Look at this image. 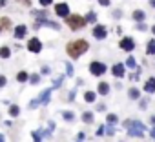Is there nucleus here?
I'll return each instance as SVG.
<instances>
[{
  "instance_id": "nucleus-31",
  "label": "nucleus",
  "mask_w": 155,
  "mask_h": 142,
  "mask_svg": "<svg viewBox=\"0 0 155 142\" xmlns=\"http://www.w3.org/2000/svg\"><path fill=\"white\" fill-rule=\"evenodd\" d=\"M6 84H8V79H6L4 75H0V88H4Z\"/></svg>"
},
{
  "instance_id": "nucleus-13",
  "label": "nucleus",
  "mask_w": 155,
  "mask_h": 142,
  "mask_svg": "<svg viewBox=\"0 0 155 142\" xmlns=\"http://www.w3.org/2000/svg\"><path fill=\"white\" fill-rule=\"evenodd\" d=\"M97 91H99L101 95H108V93H110V84H108V82H101L99 88H97Z\"/></svg>"
},
{
  "instance_id": "nucleus-35",
  "label": "nucleus",
  "mask_w": 155,
  "mask_h": 142,
  "mask_svg": "<svg viewBox=\"0 0 155 142\" xmlns=\"http://www.w3.org/2000/svg\"><path fill=\"white\" fill-rule=\"evenodd\" d=\"M120 15H122V11H120V9H117V11H113V17H115V18H120Z\"/></svg>"
},
{
  "instance_id": "nucleus-27",
  "label": "nucleus",
  "mask_w": 155,
  "mask_h": 142,
  "mask_svg": "<svg viewBox=\"0 0 155 142\" xmlns=\"http://www.w3.org/2000/svg\"><path fill=\"white\" fill-rule=\"evenodd\" d=\"M31 137H33V142H42L40 131H31Z\"/></svg>"
},
{
  "instance_id": "nucleus-10",
  "label": "nucleus",
  "mask_w": 155,
  "mask_h": 142,
  "mask_svg": "<svg viewBox=\"0 0 155 142\" xmlns=\"http://www.w3.org/2000/svg\"><path fill=\"white\" fill-rule=\"evenodd\" d=\"M26 33H28V27H26L24 24H20V26H17V27H15V38H17V40L24 38V37H26Z\"/></svg>"
},
{
  "instance_id": "nucleus-43",
  "label": "nucleus",
  "mask_w": 155,
  "mask_h": 142,
  "mask_svg": "<svg viewBox=\"0 0 155 142\" xmlns=\"http://www.w3.org/2000/svg\"><path fill=\"white\" fill-rule=\"evenodd\" d=\"M150 122H151V124L155 126V117H151V118H150Z\"/></svg>"
},
{
  "instance_id": "nucleus-41",
  "label": "nucleus",
  "mask_w": 155,
  "mask_h": 142,
  "mask_svg": "<svg viewBox=\"0 0 155 142\" xmlns=\"http://www.w3.org/2000/svg\"><path fill=\"white\" fill-rule=\"evenodd\" d=\"M150 135H151V138H155V127L151 129V133H150Z\"/></svg>"
},
{
  "instance_id": "nucleus-37",
  "label": "nucleus",
  "mask_w": 155,
  "mask_h": 142,
  "mask_svg": "<svg viewBox=\"0 0 155 142\" xmlns=\"http://www.w3.org/2000/svg\"><path fill=\"white\" fill-rule=\"evenodd\" d=\"M104 109H106L104 104H97V111H104Z\"/></svg>"
},
{
  "instance_id": "nucleus-16",
  "label": "nucleus",
  "mask_w": 155,
  "mask_h": 142,
  "mask_svg": "<svg viewBox=\"0 0 155 142\" xmlns=\"http://www.w3.org/2000/svg\"><path fill=\"white\" fill-rule=\"evenodd\" d=\"M20 115V108L17 104H11L9 106V117H18Z\"/></svg>"
},
{
  "instance_id": "nucleus-39",
  "label": "nucleus",
  "mask_w": 155,
  "mask_h": 142,
  "mask_svg": "<svg viewBox=\"0 0 155 142\" xmlns=\"http://www.w3.org/2000/svg\"><path fill=\"white\" fill-rule=\"evenodd\" d=\"M146 106H148V100H140V108H142V109H144V108H146Z\"/></svg>"
},
{
  "instance_id": "nucleus-8",
  "label": "nucleus",
  "mask_w": 155,
  "mask_h": 142,
  "mask_svg": "<svg viewBox=\"0 0 155 142\" xmlns=\"http://www.w3.org/2000/svg\"><path fill=\"white\" fill-rule=\"evenodd\" d=\"M119 47H120V49H124V51H131V49L135 47V42H133V38H130V37H124V38L120 40Z\"/></svg>"
},
{
  "instance_id": "nucleus-28",
  "label": "nucleus",
  "mask_w": 155,
  "mask_h": 142,
  "mask_svg": "<svg viewBox=\"0 0 155 142\" xmlns=\"http://www.w3.org/2000/svg\"><path fill=\"white\" fill-rule=\"evenodd\" d=\"M33 15H35V17H38V18H42V20H44V18H46V17H48V11H33Z\"/></svg>"
},
{
  "instance_id": "nucleus-11",
  "label": "nucleus",
  "mask_w": 155,
  "mask_h": 142,
  "mask_svg": "<svg viewBox=\"0 0 155 142\" xmlns=\"http://www.w3.org/2000/svg\"><path fill=\"white\" fill-rule=\"evenodd\" d=\"M144 91L146 93H153L155 91V79H148L144 82Z\"/></svg>"
},
{
  "instance_id": "nucleus-3",
  "label": "nucleus",
  "mask_w": 155,
  "mask_h": 142,
  "mask_svg": "<svg viewBox=\"0 0 155 142\" xmlns=\"http://www.w3.org/2000/svg\"><path fill=\"white\" fill-rule=\"evenodd\" d=\"M66 24H68L71 29H81V27L86 26V18L81 17V15H69V17L66 18Z\"/></svg>"
},
{
  "instance_id": "nucleus-42",
  "label": "nucleus",
  "mask_w": 155,
  "mask_h": 142,
  "mask_svg": "<svg viewBox=\"0 0 155 142\" xmlns=\"http://www.w3.org/2000/svg\"><path fill=\"white\" fill-rule=\"evenodd\" d=\"M0 142H6V138H4V135L0 133Z\"/></svg>"
},
{
  "instance_id": "nucleus-29",
  "label": "nucleus",
  "mask_w": 155,
  "mask_h": 142,
  "mask_svg": "<svg viewBox=\"0 0 155 142\" xmlns=\"http://www.w3.org/2000/svg\"><path fill=\"white\" fill-rule=\"evenodd\" d=\"M66 71H68V77H73V66H71L69 62L66 64Z\"/></svg>"
},
{
  "instance_id": "nucleus-1",
  "label": "nucleus",
  "mask_w": 155,
  "mask_h": 142,
  "mask_svg": "<svg viewBox=\"0 0 155 142\" xmlns=\"http://www.w3.org/2000/svg\"><path fill=\"white\" fill-rule=\"evenodd\" d=\"M88 47H90V44H88L86 40L79 38V40L68 42V46H66V51H68V55H69L71 58H79L81 55H84V53L88 51Z\"/></svg>"
},
{
  "instance_id": "nucleus-25",
  "label": "nucleus",
  "mask_w": 155,
  "mask_h": 142,
  "mask_svg": "<svg viewBox=\"0 0 155 142\" xmlns=\"http://www.w3.org/2000/svg\"><path fill=\"white\" fill-rule=\"evenodd\" d=\"M29 82H31V84H38V82H40V75H38V73L29 75Z\"/></svg>"
},
{
  "instance_id": "nucleus-45",
  "label": "nucleus",
  "mask_w": 155,
  "mask_h": 142,
  "mask_svg": "<svg viewBox=\"0 0 155 142\" xmlns=\"http://www.w3.org/2000/svg\"><path fill=\"white\" fill-rule=\"evenodd\" d=\"M151 33H153V35H155V26H153V27H151Z\"/></svg>"
},
{
  "instance_id": "nucleus-32",
  "label": "nucleus",
  "mask_w": 155,
  "mask_h": 142,
  "mask_svg": "<svg viewBox=\"0 0 155 142\" xmlns=\"http://www.w3.org/2000/svg\"><path fill=\"white\" fill-rule=\"evenodd\" d=\"M62 79H64V77H58V79H57V80L53 82V88H58V86L62 84Z\"/></svg>"
},
{
  "instance_id": "nucleus-24",
  "label": "nucleus",
  "mask_w": 155,
  "mask_h": 142,
  "mask_svg": "<svg viewBox=\"0 0 155 142\" xmlns=\"http://www.w3.org/2000/svg\"><path fill=\"white\" fill-rule=\"evenodd\" d=\"M95 97H97V95H95L93 91H86V95H84V100H86V102H93V100H95Z\"/></svg>"
},
{
  "instance_id": "nucleus-14",
  "label": "nucleus",
  "mask_w": 155,
  "mask_h": 142,
  "mask_svg": "<svg viewBox=\"0 0 155 142\" xmlns=\"http://www.w3.org/2000/svg\"><path fill=\"white\" fill-rule=\"evenodd\" d=\"M144 18H146V15H144V11H140V9H137V11H133V20H135V22H139V24H140V22H142Z\"/></svg>"
},
{
  "instance_id": "nucleus-23",
  "label": "nucleus",
  "mask_w": 155,
  "mask_h": 142,
  "mask_svg": "<svg viewBox=\"0 0 155 142\" xmlns=\"http://www.w3.org/2000/svg\"><path fill=\"white\" fill-rule=\"evenodd\" d=\"M106 122H108L110 126H113V124H117V122H119V118H117V115H113V113H110V115L106 117Z\"/></svg>"
},
{
  "instance_id": "nucleus-9",
  "label": "nucleus",
  "mask_w": 155,
  "mask_h": 142,
  "mask_svg": "<svg viewBox=\"0 0 155 142\" xmlns=\"http://www.w3.org/2000/svg\"><path fill=\"white\" fill-rule=\"evenodd\" d=\"M111 73H113V77H117V79L124 77V64H115V66L111 67Z\"/></svg>"
},
{
  "instance_id": "nucleus-12",
  "label": "nucleus",
  "mask_w": 155,
  "mask_h": 142,
  "mask_svg": "<svg viewBox=\"0 0 155 142\" xmlns=\"http://www.w3.org/2000/svg\"><path fill=\"white\" fill-rule=\"evenodd\" d=\"M9 27H11V18L2 17V18H0V31H2V29H9Z\"/></svg>"
},
{
  "instance_id": "nucleus-17",
  "label": "nucleus",
  "mask_w": 155,
  "mask_h": 142,
  "mask_svg": "<svg viewBox=\"0 0 155 142\" xmlns=\"http://www.w3.org/2000/svg\"><path fill=\"white\" fill-rule=\"evenodd\" d=\"M82 122L91 124V122H93V113H91V111H84V113H82Z\"/></svg>"
},
{
  "instance_id": "nucleus-2",
  "label": "nucleus",
  "mask_w": 155,
  "mask_h": 142,
  "mask_svg": "<svg viewBox=\"0 0 155 142\" xmlns=\"http://www.w3.org/2000/svg\"><path fill=\"white\" fill-rule=\"evenodd\" d=\"M51 91H53V89H44L38 97H35V98L29 102V108H31V109H35V108H38V106L48 104V102H49V95H51Z\"/></svg>"
},
{
  "instance_id": "nucleus-4",
  "label": "nucleus",
  "mask_w": 155,
  "mask_h": 142,
  "mask_svg": "<svg viewBox=\"0 0 155 142\" xmlns=\"http://www.w3.org/2000/svg\"><path fill=\"white\" fill-rule=\"evenodd\" d=\"M90 73L95 75V77L104 75L106 73V64H102V62H91L90 64Z\"/></svg>"
},
{
  "instance_id": "nucleus-33",
  "label": "nucleus",
  "mask_w": 155,
  "mask_h": 142,
  "mask_svg": "<svg viewBox=\"0 0 155 142\" xmlns=\"http://www.w3.org/2000/svg\"><path fill=\"white\" fill-rule=\"evenodd\" d=\"M106 133V126H101L99 129H97V135H104Z\"/></svg>"
},
{
  "instance_id": "nucleus-40",
  "label": "nucleus",
  "mask_w": 155,
  "mask_h": 142,
  "mask_svg": "<svg viewBox=\"0 0 155 142\" xmlns=\"http://www.w3.org/2000/svg\"><path fill=\"white\" fill-rule=\"evenodd\" d=\"M6 6V0H0V8H4Z\"/></svg>"
},
{
  "instance_id": "nucleus-19",
  "label": "nucleus",
  "mask_w": 155,
  "mask_h": 142,
  "mask_svg": "<svg viewBox=\"0 0 155 142\" xmlns=\"http://www.w3.org/2000/svg\"><path fill=\"white\" fill-rule=\"evenodd\" d=\"M84 18H86V22H90V24H95V22H97V13H95V11H90V13H88Z\"/></svg>"
},
{
  "instance_id": "nucleus-44",
  "label": "nucleus",
  "mask_w": 155,
  "mask_h": 142,
  "mask_svg": "<svg viewBox=\"0 0 155 142\" xmlns=\"http://www.w3.org/2000/svg\"><path fill=\"white\" fill-rule=\"evenodd\" d=\"M150 4H151V8H155V0H150Z\"/></svg>"
},
{
  "instance_id": "nucleus-15",
  "label": "nucleus",
  "mask_w": 155,
  "mask_h": 142,
  "mask_svg": "<svg viewBox=\"0 0 155 142\" xmlns=\"http://www.w3.org/2000/svg\"><path fill=\"white\" fill-rule=\"evenodd\" d=\"M11 56V49L8 46H2L0 47V58H9Z\"/></svg>"
},
{
  "instance_id": "nucleus-22",
  "label": "nucleus",
  "mask_w": 155,
  "mask_h": 142,
  "mask_svg": "<svg viewBox=\"0 0 155 142\" xmlns=\"http://www.w3.org/2000/svg\"><path fill=\"white\" fill-rule=\"evenodd\" d=\"M62 117H64V120H68V122L75 120V113H73V111H62Z\"/></svg>"
},
{
  "instance_id": "nucleus-34",
  "label": "nucleus",
  "mask_w": 155,
  "mask_h": 142,
  "mask_svg": "<svg viewBox=\"0 0 155 142\" xmlns=\"http://www.w3.org/2000/svg\"><path fill=\"white\" fill-rule=\"evenodd\" d=\"M106 133H108V135H115V129H113L111 126H106Z\"/></svg>"
},
{
  "instance_id": "nucleus-6",
  "label": "nucleus",
  "mask_w": 155,
  "mask_h": 142,
  "mask_svg": "<svg viewBox=\"0 0 155 142\" xmlns=\"http://www.w3.org/2000/svg\"><path fill=\"white\" fill-rule=\"evenodd\" d=\"M55 13H57L58 17L68 18V17H69V6H68L66 2H60V4H57V6H55Z\"/></svg>"
},
{
  "instance_id": "nucleus-30",
  "label": "nucleus",
  "mask_w": 155,
  "mask_h": 142,
  "mask_svg": "<svg viewBox=\"0 0 155 142\" xmlns=\"http://www.w3.org/2000/svg\"><path fill=\"white\" fill-rule=\"evenodd\" d=\"M38 4H40V6H44V8H48L49 4H53V0H38Z\"/></svg>"
},
{
  "instance_id": "nucleus-38",
  "label": "nucleus",
  "mask_w": 155,
  "mask_h": 142,
  "mask_svg": "<svg viewBox=\"0 0 155 142\" xmlns=\"http://www.w3.org/2000/svg\"><path fill=\"white\" fill-rule=\"evenodd\" d=\"M18 2H20L22 6H31V2H29V0H18Z\"/></svg>"
},
{
  "instance_id": "nucleus-18",
  "label": "nucleus",
  "mask_w": 155,
  "mask_h": 142,
  "mask_svg": "<svg viewBox=\"0 0 155 142\" xmlns=\"http://www.w3.org/2000/svg\"><path fill=\"white\" fill-rule=\"evenodd\" d=\"M17 80L18 82H28L29 80V75L26 73V71H18V73H17Z\"/></svg>"
},
{
  "instance_id": "nucleus-21",
  "label": "nucleus",
  "mask_w": 155,
  "mask_h": 142,
  "mask_svg": "<svg viewBox=\"0 0 155 142\" xmlns=\"http://www.w3.org/2000/svg\"><path fill=\"white\" fill-rule=\"evenodd\" d=\"M146 53H148V55H155V38L148 42V47H146Z\"/></svg>"
},
{
  "instance_id": "nucleus-26",
  "label": "nucleus",
  "mask_w": 155,
  "mask_h": 142,
  "mask_svg": "<svg viewBox=\"0 0 155 142\" xmlns=\"http://www.w3.org/2000/svg\"><path fill=\"white\" fill-rule=\"evenodd\" d=\"M126 66H128V67H131V69H133V67H137V62H135V58H133V56H128V60H126Z\"/></svg>"
},
{
  "instance_id": "nucleus-5",
  "label": "nucleus",
  "mask_w": 155,
  "mask_h": 142,
  "mask_svg": "<svg viewBox=\"0 0 155 142\" xmlns=\"http://www.w3.org/2000/svg\"><path fill=\"white\" fill-rule=\"evenodd\" d=\"M28 49H29L31 53H40V51H42V42H40L37 37H33V38L28 40Z\"/></svg>"
},
{
  "instance_id": "nucleus-7",
  "label": "nucleus",
  "mask_w": 155,
  "mask_h": 142,
  "mask_svg": "<svg viewBox=\"0 0 155 142\" xmlns=\"http://www.w3.org/2000/svg\"><path fill=\"white\" fill-rule=\"evenodd\" d=\"M106 35H108V29H106V26H95L93 27V37L97 38V40H102V38H106Z\"/></svg>"
},
{
  "instance_id": "nucleus-36",
  "label": "nucleus",
  "mask_w": 155,
  "mask_h": 142,
  "mask_svg": "<svg viewBox=\"0 0 155 142\" xmlns=\"http://www.w3.org/2000/svg\"><path fill=\"white\" fill-rule=\"evenodd\" d=\"M99 4H101V6H104V8H106V6H110V0H99Z\"/></svg>"
},
{
  "instance_id": "nucleus-20",
  "label": "nucleus",
  "mask_w": 155,
  "mask_h": 142,
  "mask_svg": "<svg viewBox=\"0 0 155 142\" xmlns=\"http://www.w3.org/2000/svg\"><path fill=\"white\" fill-rule=\"evenodd\" d=\"M128 97H130V98H133V100H137V98L140 97V91H139L137 88H131V89L128 91Z\"/></svg>"
}]
</instances>
